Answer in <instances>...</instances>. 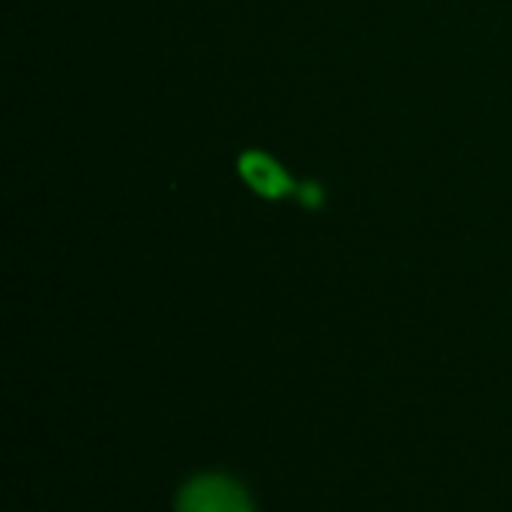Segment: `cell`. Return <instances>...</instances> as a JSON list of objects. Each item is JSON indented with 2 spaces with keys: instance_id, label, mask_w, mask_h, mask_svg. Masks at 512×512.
Segmentation results:
<instances>
[{
  "instance_id": "cell-1",
  "label": "cell",
  "mask_w": 512,
  "mask_h": 512,
  "mask_svg": "<svg viewBox=\"0 0 512 512\" xmlns=\"http://www.w3.org/2000/svg\"><path fill=\"white\" fill-rule=\"evenodd\" d=\"M174 512H255V507L246 489L231 477L201 474L180 489Z\"/></svg>"
},
{
  "instance_id": "cell-2",
  "label": "cell",
  "mask_w": 512,
  "mask_h": 512,
  "mask_svg": "<svg viewBox=\"0 0 512 512\" xmlns=\"http://www.w3.org/2000/svg\"><path fill=\"white\" fill-rule=\"evenodd\" d=\"M243 180L261 195V198H285V195H294L297 192V183L282 171V165L261 153V150H246L237 162Z\"/></svg>"
}]
</instances>
